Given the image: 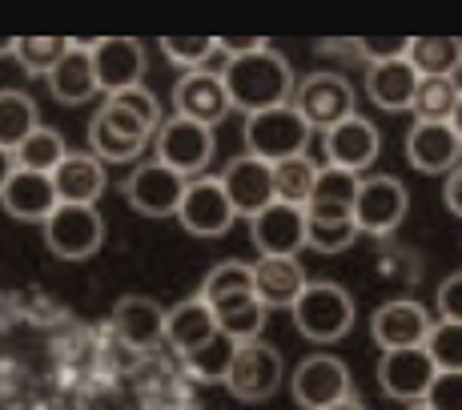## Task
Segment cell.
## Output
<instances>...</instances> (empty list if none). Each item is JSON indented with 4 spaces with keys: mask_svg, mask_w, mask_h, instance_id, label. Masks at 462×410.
<instances>
[{
    "mask_svg": "<svg viewBox=\"0 0 462 410\" xmlns=\"http://www.w3.org/2000/svg\"><path fill=\"white\" fill-rule=\"evenodd\" d=\"M198 298L213 310V322H217V330L226 338H234V342H254V338H262L270 310L257 302L254 274L245 262H221L217 270H209Z\"/></svg>",
    "mask_w": 462,
    "mask_h": 410,
    "instance_id": "1",
    "label": "cell"
},
{
    "mask_svg": "<svg viewBox=\"0 0 462 410\" xmlns=\"http://www.w3.org/2000/svg\"><path fill=\"white\" fill-rule=\"evenodd\" d=\"M221 81H226L229 105L242 109L245 117L290 105V97H294V69L270 44L257 52H245V57H229L226 69H221Z\"/></svg>",
    "mask_w": 462,
    "mask_h": 410,
    "instance_id": "2",
    "label": "cell"
},
{
    "mask_svg": "<svg viewBox=\"0 0 462 410\" xmlns=\"http://www.w3.org/2000/svg\"><path fill=\"white\" fill-rule=\"evenodd\" d=\"M290 314H294V326L301 338L326 346V342H342L350 334L358 306H354V294L337 286V282H306V290L298 294Z\"/></svg>",
    "mask_w": 462,
    "mask_h": 410,
    "instance_id": "3",
    "label": "cell"
},
{
    "mask_svg": "<svg viewBox=\"0 0 462 410\" xmlns=\"http://www.w3.org/2000/svg\"><path fill=\"white\" fill-rule=\"evenodd\" d=\"M242 133H245L250 157H257V162H265V165H278V162H290V157L306 154L314 129L301 121V113L294 105H278V109L250 113Z\"/></svg>",
    "mask_w": 462,
    "mask_h": 410,
    "instance_id": "4",
    "label": "cell"
},
{
    "mask_svg": "<svg viewBox=\"0 0 462 410\" xmlns=\"http://www.w3.org/2000/svg\"><path fill=\"white\" fill-rule=\"evenodd\" d=\"M282 378H286V367H282V354L270 342H262V338L237 342L234 362H229L226 374L229 395L242 398V403H265V398L278 395Z\"/></svg>",
    "mask_w": 462,
    "mask_h": 410,
    "instance_id": "5",
    "label": "cell"
},
{
    "mask_svg": "<svg viewBox=\"0 0 462 410\" xmlns=\"http://www.w3.org/2000/svg\"><path fill=\"white\" fill-rule=\"evenodd\" d=\"M44 242L65 262H85L105 242V221L97 205H57L44 218Z\"/></svg>",
    "mask_w": 462,
    "mask_h": 410,
    "instance_id": "6",
    "label": "cell"
},
{
    "mask_svg": "<svg viewBox=\"0 0 462 410\" xmlns=\"http://www.w3.org/2000/svg\"><path fill=\"white\" fill-rule=\"evenodd\" d=\"M153 162H162L173 173H181L185 182H193V173H201L213 162V129L185 117H169L153 129Z\"/></svg>",
    "mask_w": 462,
    "mask_h": 410,
    "instance_id": "7",
    "label": "cell"
},
{
    "mask_svg": "<svg viewBox=\"0 0 462 410\" xmlns=\"http://www.w3.org/2000/svg\"><path fill=\"white\" fill-rule=\"evenodd\" d=\"M149 137L153 129L141 117H133L129 109H121L117 101H105L97 117L88 121V145H93L97 162H133L149 145Z\"/></svg>",
    "mask_w": 462,
    "mask_h": 410,
    "instance_id": "8",
    "label": "cell"
},
{
    "mask_svg": "<svg viewBox=\"0 0 462 410\" xmlns=\"http://www.w3.org/2000/svg\"><path fill=\"white\" fill-rule=\"evenodd\" d=\"M406 210H411V198H406V185L390 173L378 177H362L358 198H354V226L358 234H394L402 226Z\"/></svg>",
    "mask_w": 462,
    "mask_h": 410,
    "instance_id": "9",
    "label": "cell"
},
{
    "mask_svg": "<svg viewBox=\"0 0 462 410\" xmlns=\"http://www.w3.org/2000/svg\"><path fill=\"white\" fill-rule=\"evenodd\" d=\"M290 390H294V403L301 410H326L350 398V370H346L342 359L334 354H310V359L298 362L294 378H290Z\"/></svg>",
    "mask_w": 462,
    "mask_h": 410,
    "instance_id": "10",
    "label": "cell"
},
{
    "mask_svg": "<svg viewBox=\"0 0 462 410\" xmlns=\"http://www.w3.org/2000/svg\"><path fill=\"white\" fill-rule=\"evenodd\" d=\"M177 221H181V229H189L193 238H221V234H229L237 213H234V205H229L217 177H198V182L185 185V198L177 205Z\"/></svg>",
    "mask_w": 462,
    "mask_h": 410,
    "instance_id": "11",
    "label": "cell"
},
{
    "mask_svg": "<svg viewBox=\"0 0 462 410\" xmlns=\"http://www.w3.org/2000/svg\"><path fill=\"white\" fill-rule=\"evenodd\" d=\"M290 105L301 113V121H306L310 129L326 133V129H334L337 121L354 117V89L337 73H314L294 89V101Z\"/></svg>",
    "mask_w": 462,
    "mask_h": 410,
    "instance_id": "12",
    "label": "cell"
},
{
    "mask_svg": "<svg viewBox=\"0 0 462 410\" xmlns=\"http://www.w3.org/2000/svg\"><path fill=\"white\" fill-rule=\"evenodd\" d=\"M185 177L173 173L169 165L162 162H145L137 165L129 173L125 182V198L137 213H145V218H177V205L185 198Z\"/></svg>",
    "mask_w": 462,
    "mask_h": 410,
    "instance_id": "13",
    "label": "cell"
},
{
    "mask_svg": "<svg viewBox=\"0 0 462 410\" xmlns=\"http://www.w3.org/2000/svg\"><path fill=\"white\" fill-rule=\"evenodd\" d=\"M434 362L422 346H411V350H386L378 359V387L386 398H398V403H426V390L434 382Z\"/></svg>",
    "mask_w": 462,
    "mask_h": 410,
    "instance_id": "14",
    "label": "cell"
},
{
    "mask_svg": "<svg viewBox=\"0 0 462 410\" xmlns=\"http://www.w3.org/2000/svg\"><path fill=\"white\" fill-rule=\"evenodd\" d=\"M430 314H426L422 302L411 298H394L382 302L370 318V338L378 342V350H411V346H422L426 334H430Z\"/></svg>",
    "mask_w": 462,
    "mask_h": 410,
    "instance_id": "15",
    "label": "cell"
},
{
    "mask_svg": "<svg viewBox=\"0 0 462 410\" xmlns=\"http://www.w3.org/2000/svg\"><path fill=\"white\" fill-rule=\"evenodd\" d=\"M250 238L262 257H298L306 246V210L270 201L257 218H250Z\"/></svg>",
    "mask_w": 462,
    "mask_h": 410,
    "instance_id": "16",
    "label": "cell"
},
{
    "mask_svg": "<svg viewBox=\"0 0 462 410\" xmlns=\"http://www.w3.org/2000/svg\"><path fill=\"white\" fill-rule=\"evenodd\" d=\"M93 77L101 93H125V89H137L141 77H145V49H141L133 37H105L93 44Z\"/></svg>",
    "mask_w": 462,
    "mask_h": 410,
    "instance_id": "17",
    "label": "cell"
},
{
    "mask_svg": "<svg viewBox=\"0 0 462 410\" xmlns=\"http://www.w3.org/2000/svg\"><path fill=\"white\" fill-rule=\"evenodd\" d=\"M173 109H177V117L198 121V125H206V129H213V125L234 109V105H229V93H226L221 73L193 69V73H185L181 81L173 85Z\"/></svg>",
    "mask_w": 462,
    "mask_h": 410,
    "instance_id": "18",
    "label": "cell"
},
{
    "mask_svg": "<svg viewBox=\"0 0 462 410\" xmlns=\"http://www.w3.org/2000/svg\"><path fill=\"white\" fill-rule=\"evenodd\" d=\"M322 145H326V165L346 169V173H362L366 165L378 162L382 137H378L374 121H366V117L354 113V117L337 121L334 129H326Z\"/></svg>",
    "mask_w": 462,
    "mask_h": 410,
    "instance_id": "19",
    "label": "cell"
},
{
    "mask_svg": "<svg viewBox=\"0 0 462 410\" xmlns=\"http://www.w3.org/2000/svg\"><path fill=\"white\" fill-rule=\"evenodd\" d=\"M217 182H221V190H226L237 218H257V213L273 201V169L250 154L234 157Z\"/></svg>",
    "mask_w": 462,
    "mask_h": 410,
    "instance_id": "20",
    "label": "cell"
},
{
    "mask_svg": "<svg viewBox=\"0 0 462 410\" xmlns=\"http://www.w3.org/2000/svg\"><path fill=\"white\" fill-rule=\"evenodd\" d=\"M406 162L422 173H450L462 162V137L450 121H414L406 133Z\"/></svg>",
    "mask_w": 462,
    "mask_h": 410,
    "instance_id": "21",
    "label": "cell"
},
{
    "mask_svg": "<svg viewBox=\"0 0 462 410\" xmlns=\"http://www.w3.org/2000/svg\"><path fill=\"white\" fill-rule=\"evenodd\" d=\"M250 274H254V294L265 310H290L310 282L298 257H257Z\"/></svg>",
    "mask_w": 462,
    "mask_h": 410,
    "instance_id": "22",
    "label": "cell"
},
{
    "mask_svg": "<svg viewBox=\"0 0 462 410\" xmlns=\"http://www.w3.org/2000/svg\"><path fill=\"white\" fill-rule=\"evenodd\" d=\"M113 334L133 350H149L165 338V310L145 294H129L113 306Z\"/></svg>",
    "mask_w": 462,
    "mask_h": 410,
    "instance_id": "23",
    "label": "cell"
},
{
    "mask_svg": "<svg viewBox=\"0 0 462 410\" xmlns=\"http://www.w3.org/2000/svg\"><path fill=\"white\" fill-rule=\"evenodd\" d=\"M93 44L97 41H69V52L57 61L49 73V93L60 105H85L97 97V77H93Z\"/></svg>",
    "mask_w": 462,
    "mask_h": 410,
    "instance_id": "24",
    "label": "cell"
},
{
    "mask_svg": "<svg viewBox=\"0 0 462 410\" xmlns=\"http://www.w3.org/2000/svg\"><path fill=\"white\" fill-rule=\"evenodd\" d=\"M0 205L21 221H44L57 210V190H52L49 173H32V169H13V177L0 190Z\"/></svg>",
    "mask_w": 462,
    "mask_h": 410,
    "instance_id": "25",
    "label": "cell"
},
{
    "mask_svg": "<svg viewBox=\"0 0 462 410\" xmlns=\"http://www.w3.org/2000/svg\"><path fill=\"white\" fill-rule=\"evenodd\" d=\"M49 177L60 205H97V198L105 193V182H109L105 165L93 154H69Z\"/></svg>",
    "mask_w": 462,
    "mask_h": 410,
    "instance_id": "26",
    "label": "cell"
},
{
    "mask_svg": "<svg viewBox=\"0 0 462 410\" xmlns=\"http://www.w3.org/2000/svg\"><path fill=\"white\" fill-rule=\"evenodd\" d=\"M414 89H419V73L406 57H394V61H374L366 69V93L378 109L386 113H402L414 105Z\"/></svg>",
    "mask_w": 462,
    "mask_h": 410,
    "instance_id": "27",
    "label": "cell"
},
{
    "mask_svg": "<svg viewBox=\"0 0 462 410\" xmlns=\"http://www.w3.org/2000/svg\"><path fill=\"white\" fill-rule=\"evenodd\" d=\"M358 185H362L358 173H346V169L322 165V169H318L314 193H310V201H306V218H330V221L354 218V198H358Z\"/></svg>",
    "mask_w": 462,
    "mask_h": 410,
    "instance_id": "28",
    "label": "cell"
},
{
    "mask_svg": "<svg viewBox=\"0 0 462 410\" xmlns=\"http://www.w3.org/2000/svg\"><path fill=\"white\" fill-rule=\"evenodd\" d=\"M213 334H217V322H213V310L201 298H185L173 310H165V342L177 354L198 350Z\"/></svg>",
    "mask_w": 462,
    "mask_h": 410,
    "instance_id": "29",
    "label": "cell"
},
{
    "mask_svg": "<svg viewBox=\"0 0 462 410\" xmlns=\"http://www.w3.org/2000/svg\"><path fill=\"white\" fill-rule=\"evenodd\" d=\"M406 61L419 77H455L462 69V41L458 37H411Z\"/></svg>",
    "mask_w": 462,
    "mask_h": 410,
    "instance_id": "30",
    "label": "cell"
},
{
    "mask_svg": "<svg viewBox=\"0 0 462 410\" xmlns=\"http://www.w3.org/2000/svg\"><path fill=\"white\" fill-rule=\"evenodd\" d=\"M273 169V201L282 205H298V210H306L310 193H314V182H318V165L314 157H290V162H278L270 165Z\"/></svg>",
    "mask_w": 462,
    "mask_h": 410,
    "instance_id": "31",
    "label": "cell"
},
{
    "mask_svg": "<svg viewBox=\"0 0 462 410\" xmlns=\"http://www.w3.org/2000/svg\"><path fill=\"white\" fill-rule=\"evenodd\" d=\"M37 105L21 89H0V149L13 154L32 129H37Z\"/></svg>",
    "mask_w": 462,
    "mask_h": 410,
    "instance_id": "32",
    "label": "cell"
},
{
    "mask_svg": "<svg viewBox=\"0 0 462 410\" xmlns=\"http://www.w3.org/2000/svg\"><path fill=\"white\" fill-rule=\"evenodd\" d=\"M65 157H69L65 137H60L57 129H49V125H37V129L13 149L16 169H32V173H52Z\"/></svg>",
    "mask_w": 462,
    "mask_h": 410,
    "instance_id": "33",
    "label": "cell"
},
{
    "mask_svg": "<svg viewBox=\"0 0 462 410\" xmlns=\"http://www.w3.org/2000/svg\"><path fill=\"white\" fill-rule=\"evenodd\" d=\"M234 350H237V342H234V338H226V334L217 330V334H213L209 342H201L198 350L181 354L185 374H193L198 382H226L229 362H234Z\"/></svg>",
    "mask_w": 462,
    "mask_h": 410,
    "instance_id": "34",
    "label": "cell"
},
{
    "mask_svg": "<svg viewBox=\"0 0 462 410\" xmlns=\"http://www.w3.org/2000/svg\"><path fill=\"white\" fill-rule=\"evenodd\" d=\"M462 97V85L455 77H419V89H414V105L419 121H450Z\"/></svg>",
    "mask_w": 462,
    "mask_h": 410,
    "instance_id": "35",
    "label": "cell"
},
{
    "mask_svg": "<svg viewBox=\"0 0 462 410\" xmlns=\"http://www.w3.org/2000/svg\"><path fill=\"white\" fill-rule=\"evenodd\" d=\"M162 52H165V61H173V65H181V69H209V73H217L213 69V61L221 57L217 52V44H213V37H162ZM226 61V57H221Z\"/></svg>",
    "mask_w": 462,
    "mask_h": 410,
    "instance_id": "36",
    "label": "cell"
},
{
    "mask_svg": "<svg viewBox=\"0 0 462 410\" xmlns=\"http://www.w3.org/2000/svg\"><path fill=\"white\" fill-rule=\"evenodd\" d=\"M358 238V226L354 218L330 221V218H306V246L318 249V254H342V249L354 246Z\"/></svg>",
    "mask_w": 462,
    "mask_h": 410,
    "instance_id": "37",
    "label": "cell"
},
{
    "mask_svg": "<svg viewBox=\"0 0 462 410\" xmlns=\"http://www.w3.org/2000/svg\"><path fill=\"white\" fill-rule=\"evenodd\" d=\"M422 350L430 354L434 370H462V322H434Z\"/></svg>",
    "mask_w": 462,
    "mask_h": 410,
    "instance_id": "38",
    "label": "cell"
},
{
    "mask_svg": "<svg viewBox=\"0 0 462 410\" xmlns=\"http://www.w3.org/2000/svg\"><path fill=\"white\" fill-rule=\"evenodd\" d=\"M65 52H69V41H60V37H21L13 57L24 65V73H44L49 77Z\"/></svg>",
    "mask_w": 462,
    "mask_h": 410,
    "instance_id": "39",
    "label": "cell"
},
{
    "mask_svg": "<svg viewBox=\"0 0 462 410\" xmlns=\"http://www.w3.org/2000/svg\"><path fill=\"white\" fill-rule=\"evenodd\" d=\"M430 410H462V370H439L426 390Z\"/></svg>",
    "mask_w": 462,
    "mask_h": 410,
    "instance_id": "40",
    "label": "cell"
},
{
    "mask_svg": "<svg viewBox=\"0 0 462 410\" xmlns=\"http://www.w3.org/2000/svg\"><path fill=\"white\" fill-rule=\"evenodd\" d=\"M109 101H117L121 109H129L133 117H141L149 125V129H157L162 125V105H157V97L149 93L145 85H137V89H125V93H113Z\"/></svg>",
    "mask_w": 462,
    "mask_h": 410,
    "instance_id": "41",
    "label": "cell"
},
{
    "mask_svg": "<svg viewBox=\"0 0 462 410\" xmlns=\"http://www.w3.org/2000/svg\"><path fill=\"white\" fill-rule=\"evenodd\" d=\"M434 310H439V322H462V274H450L439 282Z\"/></svg>",
    "mask_w": 462,
    "mask_h": 410,
    "instance_id": "42",
    "label": "cell"
},
{
    "mask_svg": "<svg viewBox=\"0 0 462 410\" xmlns=\"http://www.w3.org/2000/svg\"><path fill=\"white\" fill-rule=\"evenodd\" d=\"M406 37H366L354 44V52H362V57L374 65V61H394V57H406Z\"/></svg>",
    "mask_w": 462,
    "mask_h": 410,
    "instance_id": "43",
    "label": "cell"
},
{
    "mask_svg": "<svg viewBox=\"0 0 462 410\" xmlns=\"http://www.w3.org/2000/svg\"><path fill=\"white\" fill-rule=\"evenodd\" d=\"M442 201H447V210L462 218V162L447 173V185H442Z\"/></svg>",
    "mask_w": 462,
    "mask_h": 410,
    "instance_id": "44",
    "label": "cell"
},
{
    "mask_svg": "<svg viewBox=\"0 0 462 410\" xmlns=\"http://www.w3.org/2000/svg\"><path fill=\"white\" fill-rule=\"evenodd\" d=\"M13 169H16L13 154H5V149H0V190H5V182H8V177H13Z\"/></svg>",
    "mask_w": 462,
    "mask_h": 410,
    "instance_id": "45",
    "label": "cell"
},
{
    "mask_svg": "<svg viewBox=\"0 0 462 410\" xmlns=\"http://www.w3.org/2000/svg\"><path fill=\"white\" fill-rule=\"evenodd\" d=\"M450 125H455V133H458V137H462V97H458L455 113H450Z\"/></svg>",
    "mask_w": 462,
    "mask_h": 410,
    "instance_id": "46",
    "label": "cell"
},
{
    "mask_svg": "<svg viewBox=\"0 0 462 410\" xmlns=\"http://www.w3.org/2000/svg\"><path fill=\"white\" fill-rule=\"evenodd\" d=\"M16 52V41L13 37H0V57H13Z\"/></svg>",
    "mask_w": 462,
    "mask_h": 410,
    "instance_id": "47",
    "label": "cell"
},
{
    "mask_svg": "<svg viewBox=\"0 0 462 410\" xmlns=\"http://www.w3.org/2000/svg\"><path fill=\"white\" fill-rule=\"evenodd\" d=\"M326 410H362V406L354 403V398H346V403H337V406H326Z\"/></svg>",
    "mask_w": 462,
    "mask_h": 410,
    "instance_id": "48",
    "label": "cell"
},
{
    "mask_svg": "<svg viewBox=\"0 0 462 410\" xmlns=\"http://www.w3.org/2000/svg\"><path fill=\"white\" fill-rule=\"evenodd\" d=\"M406 410H430V406H426V403H414V406H406Z\"/></svg>",
    "mask_w": 462,
    "mask_h": 410,
    "instance_id": "49",
    "label": "cell"
}]
</instances>
